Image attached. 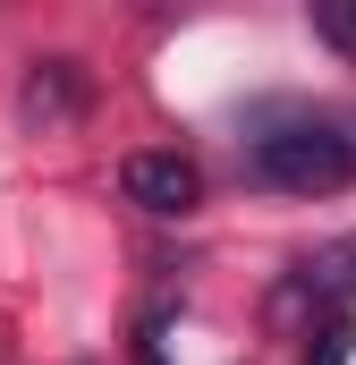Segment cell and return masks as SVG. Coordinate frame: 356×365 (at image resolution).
<instances>
[{
	"mask_svg": "<svg viewBox=\"0 0 356 365\" xmlns=\"http://www.w3.org/2000/svg\"><path fill=\"white\" fill-rule=\"evenodd\" d=\"M246 179L271 195H340L356 187V128L340 119H271L246 145Z\"/></svg>",
	"mask_w": 356,
	"mask_h": 365,
	"instance_id": "obj_1",
	"label": "cell"
},
{
	"mask_svg": "<svg viewBox=\"0 0 356 365\" xmlns=\"http://www.w3.org/2000/svg\"><path fill=\"white\" fill-rule=\"evenodd\" d=\"M85 110H93V86H85L77 60H34V68H26V86H17V119H26V128L51 136V128H77Z\"/></svg>",
	"mask_w": 356,
	"mask_h": 365,
	"instance_id": "obj_2",
	"label": "cell"
},
{
	"mask_svg": "<svg viewBox=\"0 0 356 365\" xmlns=\"http://www.w3.org/2000/svg\"><path fill=\"white\" fill-rule=\"evenodd\" d=\"M119 187H127V204H145V212H162V221H178V212L204 204V170H195L187 153H127Z\"/></svg>",
	"mask_w": 356,
	"mask_h": 365,
	"instance_id": "obj_3",
	"label": "cell"
},
{
	"mask_svg": "<svg viewBox=\"0 0 356 365\" xmlns=\"http://www.w3.org/2000/svg\"><path fill=\"white\" fill-rule=\"evenodd\" d=\"M348 297H356V230L331 238V247H314V255H297L288 280H280V306H331V314H348Z\"/></svg>",
	"mask_w": 356,
	"mask_h": 365,
	"instance_id": "obj_4",
	"label": "cell"
},
{
	"mask_svg": "<svg viewBox=\"0 0 356 365\" xmlns=\"http://www.w3.org/2000/svg\"><path fill=\"white\" fill-rule=\"evenodd\" d=\"M348 349H356V314H323V331H314L305 365H348Z\"/></svg>",
	"mask_w": 356,
	"mask_h": 365,
	"instance_id": "obj_5",
	"label": "cell"
},
{
	"mask_svg": "<svg viewBox=\"0 0 356 365\" xmlns=\"http://www.w3.org/2000/svg\"><path fill=\"white\" fill-rule=\"evenodd\" d=\"M127 365H170V349H162V314H145V323H136V340H127Z\"/></svg>",
	"mask_w": 356,
	"mask_h": 365,
	"instance_id": "obj_6",
	"label": "cell"
}]
</instances>
